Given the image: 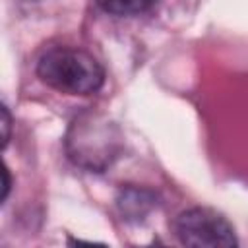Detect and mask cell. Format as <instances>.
I'll return each instance as SVG.
<instances>
[{
	"label": "cell",
	"instance_id": "cell-6",
	"mask_svg": "<svg viewBox=\"0 0 248 248\" xmlns=\"http://www.w3.org/2000/svg\"><path fill=\"white\" fill-rule=\"evenodd\" d=\"M10 126H12L10 112H8L6 107H2V130H4V134H2V145H4V147H6L8 141H10Z\"/></svg>",
	"mask_w": 248,
	"mask_h": 248
},
{
	"label": "cell",
	"instance_id": "cell-1",
	"mask_svg": "<svg viewBox=\"0 0 248 248\" xmlns=\"http://www.w3.org/2000/svg\"><path fill=\"white\" fill-rule=\"evenodd\" d=\"M37 76L48 87L68 95H91L105 81V72L97 58L76 46L46 50L39 58Z\"/></svg>",
	"mask_w": 248,
	"mask_h": 248
},
{
	"label": "cell",
	"instance_id": "cell-4",
	"mask_svg": "<svg viewBox=\"0 0 248 248\" xmlns=\"http://www.w3.org/2000/svg\"><path fill=\"white\" fill-rule=\"evenodd\" d=\"M118 209L126 221H141L157 205L155 194L145 188H122L118 200Z\"/></svg>",
	"mask_w": 248,
	"mask_h": 248
},
{
	"label": "cell",
	"instance_id": "cell-2",
	"mask_svg": "<svg viewBox=\"0 0 248 248\" xmlns=\"http://www.w3.org/2000/svg\"><path fill=\"white\" fill-rule=\"evenodd\" d=\"M122 138L118 128L99 116V114H83L76 118L68 130L66 149L68 157L89 170L107 169L120 151Z\"/></svg>",
	"mask_w": 248,
	"mask_h": 248
},
{
	"label": "cell",
	"instance_id": "cell-3",
	"mask_svg": "<svg viewBox=\"0 0 248 248\" xmlns=\"http://www.w3.org/2000/svg\"><path fill=\"white\" fill-rule=\"evenodd\" d=\"M174 236L184 246H236L232 225L215 209L190 207L176 215L172 223Z\"/></svg>",
	"mask_w": 248,
	"mask_h": 248
},
{
	"label": "cell",
	"instance_id": "cell-7",
	"mask_svg": "<svg viewBox=\"0 0 248 248\" xmlns=\"http://www.w3.org/2000/svg\"><path fill=\"white\" fill-rule=\"evenodd\" d=\"M8 192H10V174H8V169H4V192H2V202L8 198Z\"/></svg>",
	"mask_w": 248,
	"mask_h": 248
},
{
	"label": "cell",
	"instance_id": "cell-5",
	"mask_svg": "<svg viewBox=\"0 0 248 248\" xmlns=\"http://www.w3.org/2000/svg\"><path fill=\"white\" fill-rule=\"evenodd\" d=\"M101 10L114 16H136L151 10L157 0H95Z\"/></svg>",
	"mask_w": 248,
	"mask_h": 248
}]
</instances>
